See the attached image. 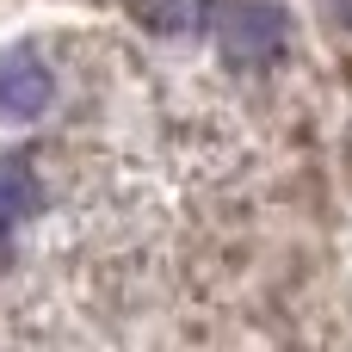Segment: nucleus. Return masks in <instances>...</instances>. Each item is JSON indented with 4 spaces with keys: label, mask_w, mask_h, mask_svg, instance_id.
<instances>
[{
    "label": "nucleus",
    "mask_w": 352,
    "mask_h": 352,
    "mask_svg": "<svg viewBox=\"0 0 352 352\" xmlns=\"http://www.w3.org/2000/svg\"><path fill=\"white\" fill-rule=\"evenodd\" d=\"M50 99H56V74H50V62H43L37 50H25V43L0 50V118L31 124V118L50 111Z\"/></svg>",
    "instance_id": "obj_2"
},
{
    "label": "nucleus",
    "mask_w": 352,
    "mask_h": 352,
    "mask_svg": "<svg viewBox=\"0 0 352 352\" xmlns=\"http://www.w3.org/2000/svg\"><path fill=\"white\" fill-rule=\"evenodd\" d=\"M334 12H340V19H346V25H352V0H334Z\"/></svg>",
    "instance_id": "obj_5"
},
{
    "label": "nucleus",
    "mask_w": 352,
    "mask_h": 352,
    "mask_svg": "<svg viewBox=\"0 0 352 352\" xmlns=\"http://www.w3.org/2000/svg\"><path fill=\"white\" fill-rule=\"evenodd\" d=\"M217 43L235 68H260L285 50V6L278 0H217Z\"/></svg>",
    "instance_id": "obj_1"
},
{
    "label": "nucleus",
    "mask_w": 352,
    "mask_h": 352,
    "mask_svg": "<svg viewBox=\"0 0 352 352\" xmlns=\"http://www.w3.org/2000/svg\"><path fill=\"white\" fill-rule=\"evenodd\" d=\"M136 19L161 37H186L210 19V0H136Z\"/></svg>",
    "instance_id": "obj_4"
},
{
    "label": "nucleus",
    "mask_w": 352,
    "mask_h": 352,
    "mask_svg": "<svg viewBox=\"0 0 352 352\" xmlns=\"http://www.w3.org/2000/svg\"><path fill=\"white\" fill-rule=\"evenodd\" d=\"M43 210V179L25 155H0V235H12L25 217Z\"/></svg>",
    "instance_id": "obj_3"
}]
</instances>
